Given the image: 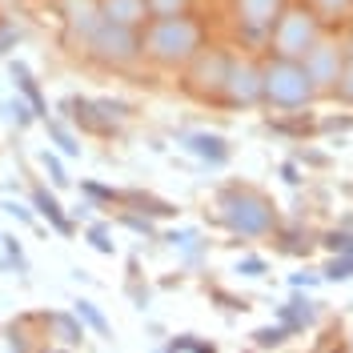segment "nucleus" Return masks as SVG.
<instances>
[{"label":"nucleus","mask_w":353,"mask_h":353,"mask_svg":"<svg viewBox=\"0 0 353 353\" xmlns=\"http://www.w3.org/2000/svg\"><path fill=\"white\" fill-rule=\"evenodd\" d=\"M92 209H97L92 201H81V205L72 209V221H88V217H92Z\"/></svg>","instance_id":"41"},{"label":"nucleus","mask_w":353,"mask_h":353,"mask_svg":"<svg viewBox=\"0 0 353 353\" xmlns=\"http://www.w3.org/2000/svg\"><path fill=\"white\" fill-rule=\"evenodd\" d=\"M165 353H217V345H213V341H201L193 333H185V337H173Z\"/></svg>","instance_id":"26"},{"label":"nucleus","mask_w":353,"mask_h":353,"mask_svg":"<svg viewBox=\"0 0 353 353\" xmlns=\"http://www.w3.org/2000/svg\"><path fill=\"white\" fill-rule=\"evenodd\" d=\"M57 12H61V21H65L68 41H77V44H85L88 32L105 21L101 0H57Z\"/></svg>","instance_id":"11"},{"label":"nucleus","mask_w":353,"mask_h":353,"mask_svg":"<svg viewBox=\"0 0 353 353\" xmlns=\"http://www.w3.org/2000/svg\"><path fill=\"white\" fill-rule=\"evenodd\" d=\"M337 92H341V101L353 105V61H345V72H341V81H337Z\"/></svg>","instance_id":"37"},{"label":"nucleus","mask_w":353,"mask_h":353,"mask_svg":"<svg viewBox=\"0 0 353 353\" xmlns=\"http://www.w3.org/2000/svg\"><path fill=\"white\" fill-rule=\"evenodd\" d=\"M0 241H4V253H8V257H24V249H21V241H17V233H0Z\"/></svg>","instance_id":"39"},{"label":"nucleus","mask_w":353,"mask_h":353,"mask_svg":"<svg viewBox=\"0 0 353 353\" xmlns=\"http://www.w3.org/2000/svg\"><path fill=\"white\" fill-rule=\"evenodd\" d=\"M281 181H285V185H301V169H297V161H285V165H281Z\"/></svg>","instance_id":"38"},{"label":"nucleus","mask_w":353,"mask_h":353,"mask_svg":"<svg viewBox=\"0 0 353 353\" xmlns=\"http://www.w3.org/2000/svg\"><path fill=\"white\" fill-rule=\"evenodd\" d=\"M321 129H325V132H337V129H353V121H350V117H341V121H321Z\"/></svg>","instance_id":"42"},{"label":"nucleus","mask_w":353,"mask_h":353,"mask_svg":"<svg viewBox=\"0 0 353 353\" xmlns=\"http://www.w3.org/2000/svg\"><path fill=\"white\" fill-rule=\"evenodd\" d=\"M41 125H44V132H48V141H52V149L61 157H81V137L68 129L65 117H44Z\"/></svg>","instance_id":"19"},{"label":"nucleus","mask_w":353,"mask_h":353,"mask_svg":"<svg viewBox=\"0 0 353 353\" xmlns=\"http://www.w3.org/2000/svg\"><path fill=\"white\" fill-rule=\"evenodd\" d=\"M37 161H41V169L48 173L52 189H65L68 181H72V176H68V169H65V161H61V153H57V149H44V153L37 157Z\"/></svg>","instance_id":"22"},{"label":"nucleus","mask_w":353,"mask_h":353,"mask_svg":"<svg viewBox=\"0 0 353 353\" xmlns=\"http://www.w3.org/2000/svg\"><path fill=\"white\" fill-rule=\"evenodd\" d=\"M0 209H4L8 217H17L21 225H28V229H37V213H32L28 205H21V201H0Z\"/></svg>","instance_id":"31"},{"label":"nucleus","mask_w":353,"mask_h":353,"mask_svg":"<svg viewBox=\"0 0 353 353\" xmlns=\"http://www.w3.org/2000/svg\"><path fill=\"white\" fill-rule=\"evenodd\" d=\"M217 217L221 225L229 229V233H237V237H265V233H273V225H277V213H273V205L265 193L257 189H249V185H225L217 193Z\"/></svg>","instance_id":"2"},{"label":"nucleus","mask_w":353,"mask_h":353,"mask_svg":"<svg viewBox=\"0 0 353 353\" xmlns=\"http://www.w3.org/2000/svg\"><path fill=\"white\" fill-rule=\"evenodd\" d=\"M321 281H353V253H333V261L321 269Z\"/></svg>","instance_id":"24"},{"label":"nucleus","mask_w":353,"mask_h":353,"mask_svg":"<svg viewBox=\"0 0 353 353\" xmlns=\"http://www.w3.org/2000/svg\"><path fill=\"white\" fill-rule=\"evenodd\" d=\"M165 241L176 245V249H193V245H197V229H169Z\"/></svg>","instance_id":"33"},{"label":"nucleus","mask_w":353,"mask_h":353,"mask_svg":"<svg viewBox=\"0 0 353 353\" xmlns=\"http://www.w3.org/2000/svg\"><path fill=\"white\" fill-rule=\"evenodd\" d=\"M121 205L132 209V213H145V217H176V213H181L173 201H161V197H153V193H141V189H125V193H121Z\"/></svg>","instance_id":"17"},{"label":"nucleus","mask_w":353,"mask_h":353,"mask_svg":"<svg viewBox=\"0 0 353 353\" xmlns=\"http://www.w3.org/2000/svg\"><path fill=\"white\" fill-rule=\"evenodd\" d=\"M117 221H121L125 229H132L137 237H157V225H153V217H145V213H132V209H125V213H121Z\"/></svg>","instance_id":"27"},{"label":"nucleus","mask_w":353,"mask_h":353,"mask_svg":"<svg viewBox=\"0 0 353 353\" xmlns=\"http://www.w3.org/2000/svg\"><path fill=\"white\" fill-rule=\"evenodd\" d=\"M0 249H4V241H0Z\"/></svg>","instance_id":"45"},{"label":"nucleus","mask_w":353,"mask_h":353,"mask_svg":"<svg viewBox=\"0 0 353 353\" xmlns=\"http://www.w3.org/2000/svg\"><path fill=\"white\" fill-rule=\"evenodd\" d=\"M301 161H309V165H325V153H301Z\"/></svg>","instance_id":"43"},{"label":"nucleus","mask_w":353,"mask_h":353,"mask_svg":"<svg viewBox=\"0 0 353 353\" xmlns=\"http://www.w3.org/2000/svg\"><path fill=\"white\" fill-rule=\"evenodd\" d=\"M321 245L330 249V253H353V233H341V229H333L321 237Z\"/></svg>","instance_id":"32"},{"label":"nucleus","mask_w":353,"mask_h":353,"mask_svg":"<svg viewBox=\"0 0 353 353\" xmlns=\"http://www.w3.org/2000/svg\"><path fill=\"white\" fill-rule=\"evenodd\" d=\"M81 193L88 201H101V205H121V189H105L97 181H81Z\"/></svg>","instance_id":"28"},{"label":"nucleus","mask_w":353,"mask_h":353,"mask_svg":"<svg viewBox=\"0 0 353 353\" xmlns=\"http://www.w3.org/2000/svg\"><path fill=\"white\" fill-rule=\"evenodd\" d=\"M85 57L101 68H125L141 57V28H129V24L117 21H101L92 32L85 37Z\"/></svg>","instance_id":"4"},{"label":"nucleus","mask_w":353,"mask_h":353,"mask_svg":"<svg viewBox=\"0 0 353 353\" xmlns=\"http://www.w3.org/2000/svg\"><path fill=\"white\" fill-rule=\"evenodd\" d=\"M265 269H269V265H265L261 257H241V261H237V273H241V277H265Z\"/></svg>","instance_id":"35"},{"label":"nucleus","mask_w":353,"mask_h":353,"mask_svg":"<svg viewBox=\"0 0 353 353\" xmlns=\"http://www.w3.org/2000/svg\"><path fill=\"white\" fill-rule=\"evenodd\" d=\"M313 8L325 12V17H345L353 8V0H313Z\"/></svg>","instance_id":"34"},{"label":"nucleus","mask_w":353,"mask_h":353,"mask_svg":"<svg viewBox=\"0 0 353 353\" xmlns=\"http://www.w3.org/2000/svg\"><path fill=\"white\" fill-rule=\"evenodd\" d=\"M61 112H65L68 125H81V129L92 132V137H112V132H117V125H112L109 117H105V109H101V101H92V97H65V101H61Z\"/></svg>","instance_id":"10"},{"label":"nucleus","mask_w":353,"mask_h":353,"mask_svg":"<svg viewBox=\"0 0 353 353\" xmlns=\"http://www.w3.org/2000/svg\"><path fill=\"white\" fill-rule=\"evenodd\" d=\"M176 145H181L185 153H193L197 161L213 165V169L225 165L229 153H233V149H229V141H225L221 132H181V137H176Z\"/></svg>","instance_id":"13"},{"label":"nucleus","mask_w":353,"mask_h":353,"mask_svg":"<svg viewBox=\"0 0 353 353\" xmlns=\"http://www.w3.org/2000/svg\"><path fill=\"white\" fill-rule=\"evenodd\" d=\"M28 201H32V213L48 221L61 237H72V233H77V221L65 213V205L57 201V193H52L48 185H32V189H28Z\"/></svg>","instance_id":"12"},{"label":"nucleus","mask_w":353,"mask_h":353,"mask_svg":"<svg viewBox=\"0 0 353 353\" xmlns=\"http://www.w3.org/2000/svg\"><path fill=\"white\" fill-rule=\"evenodd\" d=\"M44 325L57 333V341L68 345V350H77L85 341V321L77 313H44Z\"/></svg>","instance_id":"18"},{"label":"nucleus","mask_w":353,"mask_h":353,"mask_svg":"<svg viewBox=\"0 0 353 353\" xmlns=\"http://www.w3.org/2000/svg\"><path fill=\"white\" fill-rule=\"evenodd\" d=\"M225 77H229V57L221 48H201L197 57L189 61V77H185V88L209 101V97H225Z\"/></svg>","instance_id":"6"},{"label":"nucleus","mask_w":353,"mask_h":353,"mask_svg":"<svg viewBox=\"0 0 353 353\" xmlns=\"http://www.w3.org/2000/svg\"><path fill=\"white\" fill-rule=\"evenodd\" d=\"M72 313H77V317L85 321V330H92L97 337H112V325L105 321V313L92 305L88 297H77V301H72Z\"/></svg>","instance_id":"20"},{"label":"nucleus","mask_w":353,"mask_h":353,"mask_svg":"<svg viewBox=\"0 0 353 353\" xmlns=\"http://www.w3.org/2000/svg\"><path fill=\"white\" fill-rule=\"evenodd\" d=\"M281 12H285V0H237V21L249 41L273 37V24L281 21Z\"/></svg>","instance_id":"9"},{"label":"nucleus","mask_w":353,"mask_h":353,"mask_svg":"<svg viewBox=\"0 0 353 353\" xmlns=\"http://www.w3.org/2000/svg\"><path fill=\"white\" fill-rule=\"evenodd\" d=\"M321 281V273H293V289H309Z\"/></svg>","instance_id":"40"},{"label":"nucleus","mask_w":353,"mask_h":353,"mask_svg":"<svg viewBox=\"0 0 353 353\" xmlns=\"http://www.w3.org/2000/svg\"><path fill=\"white\" fill-rule=\"evenodd\" d=\"M149 12L153 17H181V12H189V0H149Z\"/></svg>","instance_id":"30"},{"label":"nucleus","mask_w":353,"mask_h":353,"mask_svg":"<svg viewBox=\"0 0 353 353\" xmlns=\"http://www.w3.org/2000/svg\"><path fill=\"white\" fill-rule=\"evenodd\" d=\"M101 12H105V21L129 24V28H145L153 21L149 0H101Z\"/></svg>","instance_id":"15"},{"label":"nucleus","mask_w":353,"mask_h":353,"mask_svg":"<svg viewBox=\"0 0 353 353\" xmlns=\"http://www.w3.org/2000/svg\"><path fill=\"white\" fill-rule=\"evenodd\" d=\"M201 24L181 12V17H153V21L141 28V52L161 68H181L189 65L193 57L201 52Z\"/></svg>","instance_id":"1"},{"label":"nucleus","mask_w":353,"mask_h":353,"mask_svg":"<svg viewBox=\"0 0 353 353\" xmlns=\"http://www.w3.org/2000/svg\"><path fill=\"white\" fill-rule=\"evenodd\" d=\"M313 305H317L313 297H301V293H293L285 305L277 309V321H281L289 333H301V330H309V325L317 321V309H313Z\"/></svg>","instance_id":"16"},{"label":"nucleus","mask_w":353,"mask_h":353,"mask_svg":"<svg viewBox=\"0 0 353 353\" xmlns=\"http://www.w3.org/2000/svg\"><path fill=\"white\" fill-rule=\"evenodd\" d=\"M265 77V92L261 101L277 105V109H305L309 101L317 97V88L309 81V72L301 61H289V57H277L261 68Z\"/></svg>","instance_id":"3"},{"label":"nucleus","mask_w":353,"mask_h":353,"mask_svg":"<svg viewBox=\"0 0 353 353\" xmlns=\"http://www.w3.org/2000/svg\"><path fill=\"white\" fill-rule=\"evenodd\" d=\"M285 337H289V330L277 321V325H261V330H253V345H257V350H277Z\"/></svg>","instance_id":"25"},{"label":"nucleus","mask_w":353,"mask_h":353,"mask_svg":"<svg viewBox=\"0 0 353 353\" xmlns=\"http://www.w3.org/2000/svg\"><path fill=\"white\" fill-rule=\"evenodd\" d=\"M317 41H321L317 17L305 12V8H289V12H281V21L273 24V48H277V57L301 61Z\"/></svg>","instance_id":"5"},{"label":"nucleus","mask_w":353,"mask_h":353,"mask_svg":"<svg viewBox=\"0 0 353 353\" xmlns=\"http://www.w3.org/2000/svg\"><path fill=\"white\" fill-rule=\"evenodd\" d=\"M129 297H132V305H137V309H149V301H153V289L141 285V281H129Z\"/></svg>","instance_id":"36"},{"label":"nucleus","mask_w":353,"mask_h":353,"mask_svg":"<svg viewBox=\"0 0 353 353\" xmlns=\"http://www.w3.org/2000/svg\"><path fill=\"white\" fill-rule=\"evenodd\" d=\"M85 241L92 245L97 253H105V257H112V253H117V241H112V233H109V225H105V221H88Z\"/></svg>","instance_id":"23"},{"label":"nucleus","mask_w":353,"mask_h":353,"mask_svg":"<svg viewBox=\"0 0 353 353\" xmlns=\"http://www.w3.org/2000/svg\"><path fill=\"white\" fill-rule=\"evenodd\" d=\"M21 41H24V32L17 28V24H12V21H0V57H8V52H12Z\"/></svg>","instance_id":"29"},{"label":"nucleus","mask_w":353,"mask_h":353,"mask_svg":"<svg viewBox=\"0 0 353 353\" xmlns=\"http://www.w3.org/2000/svg\"><path fill=\"white\" fill-rule=\"evenodd\" d=\"M350 61H353V41H350Z\"/></svg>","instance_id":"44"},{"label":"nucleus","mask_w":353,"mask_h":353,"mask_svg":"<svg viewBox=\"0 0 353 353\" xmlns=\"http://www.w3.org/2000/svg\"><path fill=\"white\" fill-rule=\"evenodd\" d=\"M265 92V77L253 61H229V77H225V101L237 105V109H249L257 105Z\"/></svg>","instance_id":"8"},{"label":"nucleus","mask_w":353,"mask_h":353,"mask_svg":"<svg viewBox=\"0 0 353 353\" xmlns=\"http://www.w3.org/2000/svg\"><path fill=\"white\" fill-rule=\"evenodd\" d=\"M0 112H4V117H8V121L17 125V129H28V125L37 121V112H32V105L24 101L21 92H17V97H8V101H0Z\"/></svg>","instance_id":"21"},{"label":"nucleus","mask_w":353,"mask_h":353,"mask_svg":"<svg viewBox=\"0 0 353 353\" xmlns=\"http://www.w3.org/2000/svg\"><path fill=\"white\" fill-rule=\"evenodd\" d=\"M301 65H305L309 81H313L317 92H321V88H337L341 72H345V48H337L333 41H317L305 57H301Z\"/></svg>","instance_id":"7"},{"label":"nucleus","mask_w":353,"mask_h":353,"mask_svg":"<svg viewBox=\"0 0 353 353\" xmlns=\"http://www.w3.org/2000/svg\"><path fill=\"white\" fill-rule=\"evenodd\" d=\"M8 77H12V85H17V92H21L24 101L32 105V112H37V121H44V117H52L48 112V105H44V92L41 85H37V77H32V68L24 65V61H8Z\"/></svg>","instance_id":"14"}]
</instances>
